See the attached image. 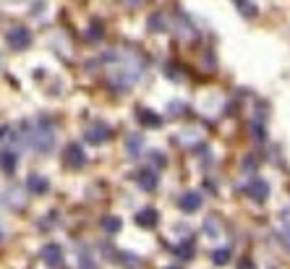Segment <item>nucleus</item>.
<instances>
[{
  "instance_id": "1",
  "label": "nucleus",
  "mask_w": 290,
  "mask_h": 269,
  "mask_svg": "<svg viewBox=\"0 0 290 269\" xmlns=\"http://www.w3.org/2000/svg\"><path fill=\"white\" fill-rule=\"evenodd\" d=\"M32 141H34V146L39 149V152H50L53 149V144H55V131L50 128V123H39V128L32 133Z\"/></svg>"
},
{
  "instance_id": "2",
  "label": "nucleus",
  "mask_w": 290,
  "mask_h": 269,
  "mask_svg": "<svg viewBox=\"0 0 290 269\" xmlns=\"http://www.w3.org/2000/svg\"><path fill=\"white\" fill-rule=\"evenodd\" d=\"M6 42L11 44L13 50H27L32 44V32L27 27H13L8 34H6Z\"/></svg>"
},
{
  "instance_id": "3",
  "label": "nucleus",
  "mask_w": 290,
  "mask_h": 269,
  "mask_svg": "<svg viewBox=\"0 0 290 269\" xmlns=\"http://www.w3.org/2000/svg\"><path fill=\"white\" fill-rule=\"evenodd\" d=\"M63 162L68 165V167H84V162H86V152H84V146L68 144V146L63 149Z\"/></svg>"
},
{
  "instance_id": "4",
  "label": "nucleus",
  "mask_w": 290,
  "mask_h": 269,
  "mask_svg": "<svg viewBox=\"0 0 290 269\" xmlns=\"http://www.w3.org/2000/svg\"><path fill=\"white\" fill-rule=\"evenodd\" d=\"M84 139H86L89 144H102V141L110 139V128H107L105 123H94V126H89V128L84 131Z\"/></svg>"
},
{
  "instance_id": "5",
  "label": "nucleus",
  "mask_w": 290,
  "mask_h": 269,
  "mask_svg": "<svg viewBox=\"0 0 290 269\" xmlns=\"http://www.w3.org/2000/svg\"><path fill=\"white\" fill-rule=\"evenodd\" d=\"M42 261L47 264V266H58L60 261H63V251H60V246H55V243H47L42 249Z\"/></svg>"
},
{
  "instance_id": "6",
  "label": "nucleus",
  "mask_w": 290,
  "mask_h": 269,
  "mask_svg": "<svg viewBox=\"0 0 290 269\" xmlns=\"http://www.w3.org/2000/svg\"><path fill=\"white\" fill-rule=\"evenodd\" d=\"M249 196H251L254 201H264L267 196H270V183L261 181V178L251 181V183H249Z\"/></svg>"
},
{
  "instance_id": "7",
  "label": "nucleus",
  "mask_w": 290,
  "mask_h": 269,
  "mask_svg": "<svg viewBox=\"0 0 290 269\" xmlns=\"http://www.w3.org/2000/svg\"><path fill=\"white\" fill-rule=\"evenodd\" d=\"M139 186H141V188H147V191L157 188V173H154L152 167H144V170L139 173Z\"/></svg>"
},
{
  "instance_id": "8",
  "label": "nucleus",
  "mask_w": 290,
  "mask_h": 269,
  "mask_svg": "<svg viewBox=\"0 0 290 269\" xmlns=\"http://www.w3.org/2000/svg\"><path fill=\"white\" fill-rule=\"evenodd\" d=\"M27 188H29L32 193H44V191H47V178H42V175H29Z\"/></svg>"
},
{
  "instance_id": "9",
  "label": "nucleus",
  "mask_w": 290,
  "mask_h": 269,
  "mask_svg": "<svg viewBox=\"0 0 290 269\" xmlns=\"http://www.w3.org/2000/svg\"><path fill=\"white\" fill-rule=\"evenodd\" d=\"M181 207H183L186 212H194V209H199V207H202V196H199L196 191L186 193V196L181 199Z\"/></svg>"
},
{
  "instance_id": "10",
  "label": "nucleus",
  "mask_w": 290,
  "mask_h": 269,
  "mask_svg": "<svg viewBox=\"0 0 290 269\" xmlns=\"http://www.w3.org/2000/svg\"><path fill=\"white\" fill-rule=\"evenodd\" d=\"M139 120H141L144 126H149V128H157V126H162L160 115H157V113H152V110H141V113H139Z\"/></svg>"
},
{
  "instance_id": "11",
  "label": "nucleus",
  "mask_w": 290,
  "mask_h": 269,
  "mask_svg": "<svg viewBox=\"0 0 290 269\" xmlns=\"http://www.w3.org/2000/svg\"><path fill=\"white\" fill-rule=\"evenodd\" d=\"M136 222H139V225H147V228H154V225H157V212H154V209H144V212H139Z\"/></svg>"
},
{
  "instance_id": "12",
  "label": "nucleus",
  "mask_w": 290,
  "mask_h": 269,
  "mask_svg": "<svg viewBox=\"0 0 290 269\" xmlns=\"http://www.w3.org/2000/svg\"><path fill=\"white\" fill-rule=\"evenodd\" d=\"M126 149H128L131 157H136L141 152V136H139V133H131V136L126 139Z\"/></svg>"
},
{
  "instance_id": "13",
  "label": "nucleus",
  "mask_w": 290,
  "mask_h": 269,
  "mask_svg": "<svg viewBox=\"0 0 290 269\" xmlns=\"http://www.w3.org/2000/svg\"><path fill=\"white\" fill-rule=\"evenodd\" d=\"M0 167H3L6 173H13V167H16V154H13V152H0Z\"/></svg>"
},
{
  "instance_id": "14",
  "label": "nucleus",
  "mask_w": 290,
  "mask_h": 269,
  "mask_svg": "<svg viewBox=\"0 0 290 269\" xmlns=\"http://www.w3.org/2000/svg\"><path fill=\"white\" fill-rule=\"evenodd\" d=\"M233 3H235V8H238L243 16H256V11H259V8L251 3V0H233Z\"/></svg>"
},
{
  "instance_id": "15",
  "label": "nucleus",
  "mask_w": 290,
  "mask_h": 269,
  "mask_svg": "<svg viewBox=\"0 0 290 269\" xmlns=\"http://www.w3.org/2000/svg\"><path fill=\"white\" fill-rule=\"evenodd\" d=\"M102 228H105V233L115 235V233L120 230V219H118V217H105V219H102Z\"/></svg>"
},
{
  "instance_id": "16",
  "label": "nucleus",
  "mask_w": 290,
  "mask_h": 269,
  "mask_svg": "<svg viewBox=\"0 0 290 269\" xmlns=\"http://www.w3.org/2000/svg\"><path fill=\"white\" fill-rule=\"evenodd\" d=\"M149 27H152V29H157V32L165 29V24H162V13H154V16L149 18Z\"/></svg>"
},
{
  "instance_id": "17",
  "label": "nucleus",
  "mask_w": 290,
  "mask_h": 269,
  "mask_svg": "<svg viewBox=\"0 0 290 269\" xmlns=\"http://www.w3.org/2000/svg\"><path fill=\"white\" fill-rule=\"evenodd\" d=\"M81 269H97V264L92 261V256H89V254L81 256Z\"/></svg>"
},
{
  "instance_id": "18",
  "label": "nucleus",
  "mask_w": 290,
  "mask_h": 269,
  "mask_svg": "<svg viewBox=\"0 0 290 269\" xmlns=\"http://www.w3.org/2000/svg\"><path fill=\"white\" fill-rule=\"evenodd\" d=\"M277 238H280V240L287 246V249H290V228H282V230L277 233Z\"/></svg>"
},
{
  "instance_id": "19",
  "label": "nucleus",
  "mask_w": 290,
  "mask_h": 269,
  "mask_svg": "<svg viewBox=\"0 0 290 269\" xmlns=\"http://www.w3.org/2000/svg\"><path fill=\"white\" fill-rule=\"evenodd\" d=\"M120 264H123V266H139V259H133V256H120Z\"/></svg>"
},
{
  "instance_id": "20",
  "label": "nucleus",
  "mask_w": 290,
  "mask_h": 269,
  "mask_svg": "<svg viewBox=\"0 0 290 269\" xmlns=\"http://www.w3.org/2000/svg\"><path fill=\"white\" fill-rule=\"evenodd\" d=\"M217 264H225L228 261V251H214V256H212Z\"/></svg>"
},
{
  "instance_id": "21",
  "label": "nucleus",
  "mask_w": 290,
  "mask_h": 269,
  "mask_svg": "<svg viewBox=\"0 0 290 269\" xmlns=\"http://www.w3.org/2000/svg\"><path fill=\"white\" fill-rule=\"evenodd\" d=\"M238 269H256V266H254V261H251V259H240Z\"/></svg>"
},
{
  "instance_id": "22",
  "label": "nucleus",
  "mask_w": 290,
  "mask_h": 269,
  "mask_svg": "<svg viewBox=\"0 0 290 269\" xmlns=\"http://www.w3.org/2000/svg\"><path fill=\"white\" fill-rule=\"evenodd\" d=\"M100 24H92V34H89V37H92V39H100Z\"/></svg>"
},
{
  "instance_id": "23",
  "label": "nucleus",
  "mask_w": 290,
  "mask_h": 269,
  "mask_svg": "<svg viewBox=\"0 0 290 269\" xmlns=\"http://www.w3.org/2000/svg\"><path fill=\"white\" fill-rule=\"evenodd\" d=\"M120 3H126V6H139L141 0H120Z\"/></svg>"
},
{
  "instance_id": "24",
  "label": "nucleus",
  "mask_w": 290,
  "mask_h": 269,
  "mask_svg": "<svg viewBox=\"0 0 290 269\" xmlns=\"http://www.w3.org/2000/svg\"><path fill=\"white\" fill-rule=\"evenodd\" d=\"M170 269H175V266H170Z\"/></svg>"
}]
</instances>
